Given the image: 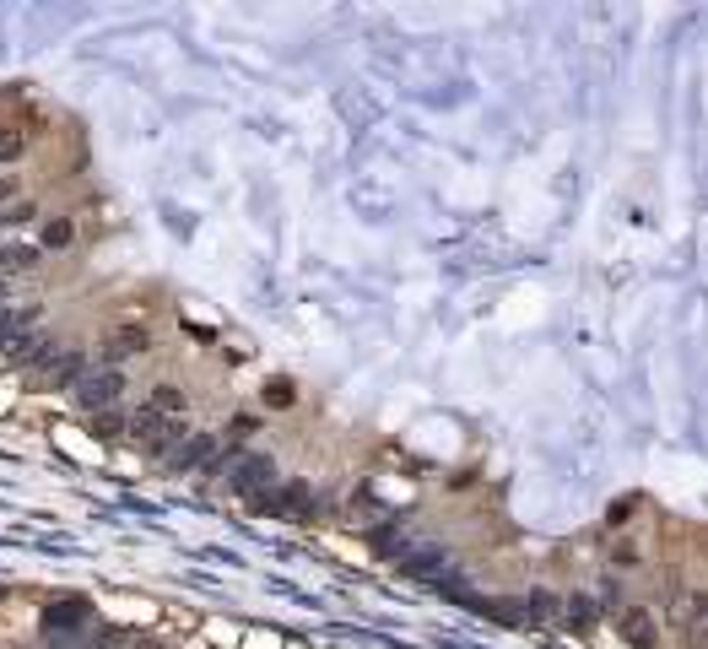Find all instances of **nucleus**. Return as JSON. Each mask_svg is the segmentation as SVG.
I'll return each instance as SVG.
<instances>
[{"instance_id":"1","label":"nucleus","mask_w":708,"mask_h":649,"mask_svg":"<svg viewBox=\"0 0 708 649\" xmlns=\"http://www.w3.org/2000/svg\"><path fill=\"white\" fill-rule=\"evenodd\" d=\"M217 471L227 476V487H233V493H244V498H260V493H271V487H276V460H271V455H244V449H222Z\"/></svg>"},{"instance_id":"2","label":"nucleus","mask_w":708,"mask_h":649,"mask_svg":"<svg viewBox=\"0 0 708 649\" xmlns=\"http://www.w3.org/2000/svg\"><path fill=\"white\" fill-rule=\"evenodd\" d=\"M71 401L82 406V412H114L119 401H125V374H119V368H92V374L76 384L71 390Z\"/></svg>"},{"instance_id":"3","label":"nucleus","mask_w":708,"mask_h":649,"mask_svg":"<svg viewBox=\"0 0 708 649\" xmlns=\"http://www.w3.org/2000/svg\"><path fill=\"white\" fill-rule=\"evenodd\" d=\"M168 466H179V471H217V460H222V439L217 433H179V439L168 444Z\"/></svg>"},{"instance_id":"4","label":"nucleus","mask_w":708,"mask_h":649,"mask_svg":"<svg viewBox=\"0 0 708 649\" xmlns=\"http://www.w3.org/2000/svg\"><path fill=\"white\" fill-rule=\"evenodd\" d=\"M309 503H314V493L303 482H276L271 493L249 498V509H255V514H276V520H303V514H309Z\"/></svg>"},{"instance_id":"5","label":"nucleus","mask_w":708,"mask_h":649,"mask_svg":"<svg viewBox=\"0 0 708 649\" xmlns=\"http://www.w3.org/2000/svg\"><path fill=\"white\" fill-rule=\"evenodd\" d=\"M179 422L173 417H163V412H152V406H136V412H130V439L136 444H146V449H157V455H168V444L179 439Z\"/></svg>"},{"instance_id":"6","label":"nucleus","mask_w":708,"mask_h":649,"mask_svg":"<svg viewBox=\"0 0 708 649\" xmlns=\"http://www.w3.org/2000/svg\"><path fill=\"white\" fill-rule=\"evenodd\" d=\"M146 347H152V330H146V325H119V330H109V341L98 347V368H119L125 357H141Z\"/></svg>"},{"instance_id":"7","label":"nucleus","mask_w":708,"mask_h":649,"mask_svg":"<svg viewBox=\"0 0 708 649\" xmlns=\"http://www.w3.org/2000/svg\"><path fill=\"white\" fill-rule=\"evenodd\" d=\"M44 633H92V606L82 595H60L44 606Z\"/></svg>"},{"instance_id":"8","label":"nucleus","mask_w":708,"mask_h":649,"mask_svg":"<svg viewBox=\"0 0 708 649\" xmlns=\"http://www.w3.org/2000/svg\"><path fill=\"white\" fill-rule=\"evenodd\" d=\"M92 368H98V363H92V357H87L82 347H55V352L44 357V374L55 379L60 390H76V384H82V379L92 374Z\"/></svg>"},{"instance_id":"9","label":"nucleus","mask_w":708,"mask_h":649,"mask_svg":"<svg viewBox=\"0 0 708 649\" xmlns=\"http://www.w3.org/2000/svg\"><path fill=\"white\" fill-rule=\"evenodd\" d=\"M611 617H617V633L633 649H654V644H660V622L649 617V606H622V612H611Z\"/></svg>"},{"instance_id":"10","label":"nucleus","mask_w":708,"mask_h":649,"mask_svg":"<svg viewBox=\"0 0 708 649\" xmlns=\"http://www.w3.org/2000/svg\"><path fill=\"white\" fill-rule=\"evenodd\" d=\"M49 352H55V347H49V336H38V330H17V336L0 347V357H6V363H44Z\"/></svg>"},{"instance_id":"11","label":"nucleus","mask_w":708,"mask_h":649,"mask_svg":"<svg viewBox=\"0 0 708 649\" xmlns=\"http://www.w3.org/2000/svg\"><path fill=\"white\" fill-rule=\"evenodd\" d=\"M152 412H163V417H184V406H190V395L179 390V384H152Z\"/></svg>"},{"instance_id":"12","label":"nucleus","mask_w":708,"mask_h":649,"mask_svg":"<svg viewBox=\"0 0 708 649\" xmlns=\"http://www.w3.org/2000/svg\"><path fill=\"white\" fill-rule=\"evenodd\" d=\"M76 244V222L71 217H49L44 222V249H71Z\"/></svg>"},{"instance_id":"13","label":"nucleus","mask_w":708,"mask_h":649,"mask_svg":"<svg viewBox=\"0 0 708 649\" xmlns=\"http://www.w3.org/2000/svg\"><path fill=\"white\" fill-rule=\"evenodd\" d=\"M568 622H579V628H590V622H600V601H590V595H568L563 601Z\"/></svg>"},{"instance_id":"14","label":"nucleus","mask_w":708,"mask_h":649,"mask_svg":"<svg viewBox=\"0 0 708 649\" xmlns=\"http://www.w3.org/2000/svg\"><path fill=\"white\" fill-rule=\"evenodd\" d=\"M92 428H98L103 439H125V433H130V412H119V406H114V412H98V417H92Z\"/></svg>"},{"instance_id":"15","label":"nucleus","mask_w":708,"mask_h":649,"mask_svg":"<svg viewBox=\"0 0 708 649\" xmlns=\"http://www.w3.org/2000/svg\"><path fill=\"white\" fill-rule=\"evenodd\" d=\"M33 266H38V249H28V244L0 249V271H33Z\"/></svg>"},{"instance_id":"16","label":"nucleus","mask_w":708,"mask_h":649,"mask_svg":"<svg viewBox=\"0 0 708 649\" xmlns=\"http://www.w3.org/2000/svg\"><path fill=\"white\" fill-rule=\"evenodd\" d=\"M292 401H298L292 379H265V406H276V412H282V406H292Z\"/></svg>"},{"instance_id":"17","label":"nucleus","mask_w":708,"mask_h":649,"mask_svg":"<svg viewBox=\"0 0 708 649\" xmlns=\"http://www.w3.org/2000/svg\"><path fill=\"white\" fill-rule=\"evenodd\" d=\"M22 152H28V136L22 130H0V163H17Z\"/></svg>"},{"instance_id":"18","label":"nucleus","mask_w":708,"mask_h":649,"mask_svg":"<svg viewBox=\"0 0 708 649\" xmlns=\"http://www.w3.org/2000/svg\"><path fill=\"white\" fill-rule=\"evenodd\" d=\"M87 649H125V633H119V628H92Z\"/></svg>"},{"instance_id":"19","label":"nucleus","mask_w":708,"mask_h":649,"mask_svg":"<svg viewBox=\"0 0 708 649\" xmlns=\"http://www.w3.org/2000/svg\"><path fill=\"white\" fill-rule=\"evenodd\" d=\"M0 222H11V228H28V222H38V206L33 201H17V206H6V217Z\"/></svg>"},{"instance_id":"20","label":"nucleus","mask_w":708,"mask_h":649,"mask_svg":"<svg viewBox=\"0 0 708 649\" xmlns=\"http://www.w3.org/2000/svg\"><path fill=\"white\" fill-rule=\"evenodd\" d=\"M633 509H638V498H622V503H611V509H606V525H611V531H622V525L633 520Z\"/></svg>"},{"instance_id":"21","label":"nucleus","mask_w":708,"mask_h":649,"mask_svg":"<svg viewBox=\"0 0 708 649\" xmlns=\"http://www.w3.org/2000/svg\"><path fill=\"white\" fill-rule=\"evenodd\" d=\"M44 649H87V633H44Z\"/></svg>"},{"instance_id":"22","label":"nucleus","mask_w":708,"mask_h":649,"mask_svg":"<svg viewBox=\"0 0 708 649\" xmlns=\"http://www.w3.org/2000/svg\"><path fill=\"white\" fill-rule=\"evenodd\" d=\"M611 568H638V547H633V541H617V547H611Z\"/></svg>"},{"instance_id":"23","label":"nucleus","mask_w":708,"mask_h":649,"mask_svg":"<svg viewBox=\"0 0 708 649\" xmlns=\"http://www.w3.org/2000/svg\"><path fill=\"white\" fill-rule=\"evenodd\" d=\"M249 433H260V422H255V417H233V428H227V439H233V444H244Z\"/></svg>"},{"instance_id":"24","label":"nucleus","mask_w":708,"mask_h":649,"mask_svg":"<svg viewBox=\"0 0 708 649\" xmlns=\"http://www.w3.org/2000/svg\"><path fill=\"white\" fill-rule=\"evenodd\" d=\"M0 201H11V179L6 174H0Z\"/></svg>"},{"instance_id":"25","label":"nucleus","mask_w":708,"mask_h":649,"mask_svg":"<svg viewBox=\"0 0 708 649\" xmlns=\"http://www.w3.org/2000/svg\"><path fill=\"white\" fill-rule=\"evenodd\" d=\"M0 303H6V287H0Z\"/></svg>"}]
</instances>
